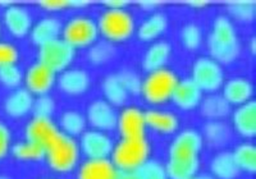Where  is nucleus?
I'll return each instance as SVG.
<instances>
[{
  "label": "nucleus",
  "instance_id": "c756f323",
  "mask_svg": "<svg viewBox=\"0 0 256 179\" xmlns=\"http://www.w3.org/2000/svg\"><path fill=\"white\" fill-rule=\"evenodd\" d=\"M240 172L254 174L256 172V148L251 142H244L238 144L232 152Z\"/></svg>",
  "mask_w": 256,
  "mask_h": 179
},
{
  "label": "nucleus",
  "instance_id": "a878e982",
  "mask_svg": "<svg viewBox=\"0 0 256 179\" xmlns=\"http://www.w3.org/2000/svg\"><path fill=\"white\" fill-rule=\"evenodd\" d=\"M210 170L216 179H236L240 174L238 166L230 151L216 154L210 162Z\"/></svg>",
  "mask_w": 256,
  "mask_h": 179
},
{
  "label": "nucleus",
  "instance_id": "412c9836",
  "mask_svg": "<svg viewBox=\"0 0 256 179\" xmlns=\"http://www.w3.org/2000/svg\"><path fill=\"white\" fill-rule=\"evenodd\" d=\"M146 127L163 134H172L180 128V119L172 112L150 109L145 113Z\"/></svg>",
  "mask_w": 256,
  "mask_h": 179
},
{
  "label": "nucleus",
  "instance_id": "6ab92c4d",
  "mask_svg": "<svg viewBox=\"0 0 256 179\" xmlns=\"http://www.w3.org/2000/svg\"><path fill=\"white\" fill-rule=\"evenodd\" d=\"M232 122L240 136L254 138L256 136V102L251 100L237 108L233 113Z\"/></svg>",
  "mask_w": 256,
  "mask_h": 179
},
{
  "label": "nucleus",
  "instance_id": "9d476101",
  "mask_svg": "<svg viewBox=\"0 0 256 179\" xmlns=\"http://www.w3.org/2000/svg\"><path fill=\"white\" fill-rule=\"evenodd\" d=\"M80 151L88 156V159H108L112 155L114 144L105 132L91 130H84L80 140Z\"/></svg>",
  "mask_w": 256,
  "mask_h": 179
},
{
  "label": "nucleus",
  "instance_id": "a211bd4d",
  "mask_svg": "<svg viewBox=\"0 0 256 179\" xmlns=\"http://www.w3.org/2000/svg\"><path fill=\"white\" fill-rule=\"evenodd\" d=\"M90 84L88 73L80 68H68L62 72L58 78L59 88L70 96H80L84 94L90 87Z\"/></svg>",
  "mask_w": 256,
  "mask_h": 179
},
{
  "label": "nucleus",
  "instance_id": "393cba45",
  "mask_svg": "<svg viewBox=\"0 0 256 179\" xmlns=\"http://www.w3.org/2000/svg\"><path fill=\"white\" fill-rule=\"evenodd\" d=\"M202 140L212 148H220L227 146L232 138V130L223 120H210L204 126Z\"/></svg>",
  "mask_w": 256,
  "mask_h": 179
},
{
  "label": "nucleus",
  "instance_id": "37998d69",
  "mask_svg": "<svg viewBox=\"0 0 256 179\" xmlns=\"http://www.w3.org/2000/svg\"><path fill=\"white\" fill-rule=\"evenodd\" d=\"M140 6L145 10H154L160 6V2H152V0L148 2V0H146V2H140Z\"/></svg>",
  "mask_w": 256,
  "mask_h": 179
},
{
  "label": "nucleus",
  "instance_id": "bb28decb",
  "mask_svg": "<svg viewBox=\"0 0 256 179\" xmlns=\"http://www.w3.org/2000/svg\"><path fill=\"white\" fill-rule=\"evenodd\" d=\"M201 114L210 120H223L230 114V105L220 95H209L200 102Z\"/></svg>",
  "mask_w": 256,
  "mask_h": 179
},
{
  "label": "nucleus",
  "instance_id": "f257e3e1",
  "mask_svg": "<svg viewBox=\"0 0 256 179\" xmlns=\"http://www.w3.org/2000/svg\"><path fill=\"white\" fill-rule=\"evenodd\" d=\"M204 146L201 133L196 130H184L169 146V159L166 168L168 179H192L200 169V155Z\"/></svg>",
  "mask_w": 256,
  "mask_h": 179
},
{
  "label": "nucleus",
  "instance_id": "a19ab883",
  "mask_svg": "<svg viewBox=\"0 0 256 179\" xmlns=\"http://www.w3.org/2000/svg\"><path fill=\"white\" fill-rule=\"evenodd\" d=\"M40 6L48 12H59L70 6V0H42Z\"/></svg>",
  "mask_w": 256,
  "mask_h": 179
},
{
  "label": "nucleus",
  "instance_id": "8fccbe9b",
  "mask_svg": "<svg viewBox=\"0 0 256 179\" xmlns=\"http://www.w3.org/2000/svg\"><path fill=\"white\" fill-rule=\"evenodd\" d=\"M0 179H10L9 176H0Z\"/></svg>",
  "mask_w": 256,
  "mask_h": 179
},
{
  "label": "nucleus",
  "instance_id": "f8f14e48",
  "mask_svg": "<svg viewBox=\"0 0 256 179\" xmlns=\"http://www.w3.org/2000/svg\"><path fill=\"white\" fill-rule=\"evenodd\" d=\"M24 80L26 82V90H28L32 95L41 96L46 95L56 84V74L38 62L27 70Z\"/></svg>",
  "mask_w": 256,
  "mask_h": 179
},
{
  "label": "nucleus",
  "instance_id": "72a5a7b5",
  "mask_svg": "<svg viewBox=\"0 0 256 179\" xmlns=\"http://www.w3.org/2000/svg\"><path fill=\"white\" fill-rule=\"evenodd\" d=\"M116 55V48L109 41H99L91 45L88 50V60L95 66H102L112 60Z\"/></svg>",
  "mask_w": 256,
  "mask_h": 179
},
{
  "label": "nucleus",
  "instance_id": "4c0bfd02",
  "mask_svg": "<svg viewBox=\"0 0 256 179\" xmlns=\"http://www.w3.org/2000/svg\"><path fill=\"white\" fill-rule=\"evenodd\" d=\"M118 77H120V82L124 86L126 91L131 95H138L141 92V78L138 77L137 73H134V70H124L120 73H118Z\"/></svg>",
  "mask_w": 256,
  "mask_h": 179
},
{
  "label": "nucleus",
  "instance_id": "dca6fc26",
  "mask_svg": "<svg viewBox=\"0 0 256 179\" xmlns=\"http://www.w3.org/2000/svg\"><path fill=\"white\" fill-rule=\"evenodd\" d=\"M170 100H173L180 109L194 110L202 100V91L196 86L191 78H184L182 81H178Z\"/></svg>",
  "mask_w": 256,
  "mask_h": 179
},
{
  "label": "nucleus",
  "instance_id": "aec40b11",
  "mask_svg": "<svg viewBox=\"0 0 256 179\" xmlns=\"http://www.w3.org/2000/svg\"><path fill=\"white\" fill-rule=\"evenodd\" d=\"M62 30H63V24L59 18L45 17L38 20L36 24H32L30 36L35 45L42 46L50 41L59 38V36L62 35Z\"/></svg>",
  "mask_w": 256,
  "mask_h": 179
},
{
  "label": "nucleus",
  "instance_id": "b1692460",
  "mask_svg": "<svg viewBox=\"0 0 256 179\" xmlns=\"http://www.w3.org/2000/svg\"><path fill=\"white\" fill-rule=\"evenodd\" d=\"M118 172L109 159H88L78 170V179H114Z\"/></svg>",
  "mask_w": 256,
  "mask_h": 179
},
{
  "label": "nucleus",
  "instance_id": "ddd939ff",
  "mask_svg": "<svg viewBox=\"0 0 256 179\" xmlns=\"http://www.w3.org/2000/svg\"><path fill=\"white\" fill-rule=\"evenodd\" d=\"M86 116L94 130L106 132V130H113L116 128L118 114L114 106H112L105 100H95L91 102L88 108Z\"/></svg>",
  "mask_w": 256,
  "mask_h": 179
},
{
  "label": "nucleus",
  "instance_id": "4468645a",
  "mask_svg": "<svg viewBox=\"0 0 256 179\" xmlns=\"http://www.w3.org/2000/svg\"><path fill=\"white\" fill-rule=\"evenodd\" d=\"M3 20L6 30L14 38H20L30 35L32 28V17L28 9L24 6L9 4L4 12Z\"/></svg>",
  "mask_w": 256,
  "mask_h": 179
},
{
  "label": "nucleus",
  "instance_id": "6e6552de",
  "mask_svg": "<svg viewBox=\"0 0 256 179\" xmlns=\"http://www.w3.org/2000/svg\"><path fill=\"white\" fill-rule=\"evenodd\" d=\"M191 80L202 92H216L224 84L223 68L210 56H201L194 63Z\"/></svg>",
  "mask_w": 256,
  "mask_h": 179
},
{
  "label": "nucleus",
  "instance_id": "0eeeda50",
  "mask_svg": "<svg viewBox=\"0 0 256 179\" xmlns=\"http://www.w3.org/2000/svg\"><path fill=\"white\" fill-rule=\"evenodd\" d=\"M99 35L98 24L88 16H74L68 20L62 30L63 40L74 50L94 45Z\"/></svg>",
  "mask_w": 256,
  "mask_h": 179
},
{
  "label": "nucleus",
  "instance_id": "09e8293b",
  "mask_svg": "<svg viewBox=\"0 0 256 179\" xmlns=\"http://www.w3.org/2000/svg\"><path fill=\"white\" fill-rule=\"evenodd\" d=\"M150 179H168V178H166V176H155V178H150Z\"/></svg>",
  "mask_w": 256,
  "mask_h": 179
},
{
  "label": "nucleus",
  "instance_id": "5701e85b",
  "mask_svg": "<svg viewBox=\"0 0 256 179\" xmlns=\"http://www.w3.org/2000/svg\"><path fill=\"white\" fill-rule=\"evenodd\" d=\"M34 95L26 88H17L4 102V109L12 118H22L27 116L34 106Z\"/></svg>",
  "mask_w": 256,
  "mask_h": 179
},
{
  "label": "nucleus",
  "instance_id": "9b49d317",
  "mask_svg": "<svg viewBox=\"0 0 256 179\" xmlns=\"http://www.w3.org/2000/svg\"><path fill=\"white\" fill-rule=\"evenodd\" d=\"M116 127L122 138H144L146 132L145 113L138 108H124L118 116Z\"/></svg>",
  "mask_w": 256,
  "mask_h": 179
},
{
  "label": "nucleus",
  "instance_id": "f03ea898",
  "mask_svg": "<svg viewBox=\"0 0 256 179\" xmlns=\"http://www.w3.org/2000/svg\"><path fill=\"white\" fill-rule=\"evenodd\" d=\"M210 58L219 64H230L236 60L241 52L238 36L232 20L226 16H218L212 22V32L208 36Z\"/></svg>",
  "mask_w": 256,
  "mask_h": 179
},
{
  "label": "nucleus",
  "instance_id": "f704fd0d",
  "mask_svg": "<svg viewBox=\"0 0 256 179\" xmlns=\"http://www.w3.org/2000/svg\"><path fill=\"white\" fill-rule=\"evenodd\" d=\"M180 40L187 50H196L202 42V31L196 24H187L180 31Z\"/></svg>",
  "mask_w": 256,
  "mask_h": 179
},
{
  "label": "nucleus",
  "instance_id": "cd10ccee",
  "mask_svg": "<svg viewBox=\"0 0 256 179\" xmlns=\"http://www.w3.org/2000/svg\"><path fill=\"white\" fill-rule=\"evenodd\" d=\"M168 27V18L163 13H152L138 27L137 35L142 41H154L163 35Z\"/></svg>",
  "mask_w": 256,
  "mask_h": 179
},
{
  "label": "nucleus",
  "instance_id": "473e14b6",
  "mask_svg": "<svg viewBox=\"0 0 256 179\" xmlns=\"http://www.w3.org/2000/svg\"><path fill=\"white\" fill-rule=\"evenodd\" d=\"M228 13L234 20L240 22H251L256 16V3L251 0H238V2H230L227 6Z\"/></svg>",
  "mask_w": 256,
  "mask_h": 179
},
{
  "label": "nucleus",
  "instance_id": "39448f33",
  "mask_svg": "<svg viewBox=\"0 0 256 179\" xmlns=\"http://www.w3.org/2000/svg\"><path fill=\"white\" fill-rule=\"evenodd\" d=\"M99 34L109 42H123L131 38L136 30L134 20L127 9H106L96 22Z\"/></svg>",
  "mask_w": 256,
  "mask_h": 179
},
{
  "label": "nucleus",
  "instance_id": "79ce46f5",
  "mask_svg": "<svg viewBox=\"0 0 256 179\" xmlns=\"http://www.w3.org/2000/svg\"><path fill=\"white\" fill-rule=\"evenodd\" d=\"M104 3L108 9H126L130 4L127 0H106Z\"/></svg>",
  "mask_w": 256,
  "mask_h": 179
},
{
  "label": "nucleus",
  "instance_id": "7ed1b4c3",
  "mask_svg": "<svg viewBox=\"0 0 256 179\" xmlns=\"http://www.w3.org/2000/svg\"><path fill=\"white\" fill-rule=\"evenodd\" d=\"M80 155L78 142L60 130L45 148V159L56 173H70L74 170L80 162Z\"/></svg>",
  "mask_w": 256,
  "mask_h": 179
},
{
  "label": "nucleus",
  "instance_id": "20e7f679",
  "mask_svg": "<svg viewBox=\"0 0 256 179\" xmlns=\"http://www.w3.org/2000/svg\"><path fill=\"white\" fill-rule=\"evenodd\" d=\"M152 148L148 140L144 138H122L114 144L112 151V160L114 166L122 172H136L148 160Z\"/></svg>",
  "mask_w": 256,
  "mask_h": 179
},
{
  "label": "nucleus",
  "instance_id": "49530a36",
  "mask_svg": "<svg viewBox=\"0 0 256 179\" xmlns=\"http://www.w3.org/2000/svg\"><path fill=\"white\" fill-rule=\"evenodd\" d=\"M250 50H251V54L255 55L256 54V38H252L250 40Z\"/></svg>",
  "mask_w": 256,
  "mask_h": 179
},
{
  "label": "nucleus",
  "instance_id": "2eb2a0df",
  "mask_svg": "<svg viewBox=\"0 0 256 179\" xmlns=\"http://www.w3.org/2000/svg\"><path fill=\"white\" fill-rule=\"evenodd\" d=\"M58 132L59 128L52 120V118L34 116L26 126L24 136H26V141L34 142L46 148L48 144L52 141Z\"/></svg>",
  "mask_w": 256,
  "mask_h": 179
},
{
  "label": "nucleus",
  "instance_id": "e433bc0d",
  "mask_svg": "<svg viewBox=\"0 0 256 179\" xmlns=\"http://www.w3.org/2000/svg\"><path fill=\"white\" fill-rule=\"evenodd\" d=\"M54 110H56V102L49 95H41L34 100L32 112H34L35 116L50 118L52 114L54 113Z\"/></svg>",
  "mask_w": 256,
  "mask_h": 179
},
{
  "label": "nucleus",
  "instance_id": "c85d7f7f",
  "mask_svg": "<svg viewBox=\"0 0 256 179\" xmlns=\"http://www.w3.org/2000/svg\"><path fill=\"white\" fill-rule=\"evenodd\" d=\"M102 94L105 102H108L112 106H122L128 98V92L120 82L118 74H109L102 81Z\"/></svg>",
  "mask_w": 256,
  "mask_h": 179
},
{
  "label": "nucleus",
  "instance_id": "58836bf2",
  "mask_svg": "<svg viewBox=\"0 0 256 179\" xmlns=\"http://www.w3.org/2000/svg\"><path fill=\"white\" fill-rule=\"evenodd\" d=\"M18 58H20V52L14 45L0 41V68L16 64L18 62Z\"/></svg>",
  "mask_w": 256,
  "mask_h": 179
},
{
  "label": "nucleus",
  "instance_id": "4be33fe9",
  "mask_svg": "<svg viewBox=\"0 0 256 179\" xmlns=\"http://www.w3.org/2000/svg\"><path fill=\"white\" fill-rule=\"evenodd\" d=\"M172 54V46L166 41H158L146 50L142 59V68L148 73L166 68Z\"/></svg>",
  "mask_w": 256,
  "mask_h": 179
},
{
  "label": "nucleus",
  "instance_id": "c03bdc74",
  "mask_svg": "<svg viewBox=\"0 0 256 179\" xmlns=\"http://www.w3.org/2000/svg\"><path fill=\"white\" fill-rule=\"evenodd\" d=\"M114 179H137L136 174L131 173V172H122L118 170L116 174V178Z\"/></svg>",
  "mask_w": 256,
  "mask_h": 179
},
{
  "label": "nucleus",
  "instance_id": "f3484780",
  "mask_svg": "<svg viewBox=\"0 0 256 179\" xmlns=\"http://www.w3.org/2000/svg\"><path fill=\"white\" fill-rule=\"evenodd\" d=\"M254 95V84L250 80L244 77L230 78L223 84V98L230 105H241L251 102Z\"/></svg>",
  "mask_w": 256,
  "mask_h": 179
},
{
  "label": "nucleus",
  "instance_id": "7c9ffc66",
  "mask_svg": "<svg viewBox=\"0 0 256 179\" xmlns=\"http://www.w3.org/2000/svg\"><path fill=\"white\" fill-rule=\"evenodd\" d=\"M59 126L62 128L60 132L74 138L81 136L86 130V118L77 110H67L62 114Z\"/></svg>",
  "mask_w": 256,
  "mask_h": 179
},
{
  "label": "nucleus",
  "instance_id": "a18cd8bd",
  "mask_svg": "<svg viewBox=\"0 0 256 179\" xmlns=\"http://www.w3.org/2000/svg\"><path fill=\"white\" fill-rule=\"evenodd\" d=\"M188 6L192 8H204V6H209V2H206V0H191V2H188Z\"/></svg>",
  "mask_w": 256,
  "mask_h": 179
},
{
  "label": "nucleus",
  "instance_id": "ea45409f",
  "mask_svg": "<svg viewBox=\"0 0 256 179\" xmlns=\"http://www.w3.org/2000/svg\"><path fill=\"white\" fill-rule=\"evenodd\" d=\"M12 148V133L4 123L0 122V160H3Z\"/></svg>",
  "mask_w": 256,
  "mask_h": 179
},
{
  "label": "nucleus",
  "instance_id": "1a4fd4ad",
  "mask_svg": "<svg viewBox=\"0 0 256 179\" xmlns=\"http://www.w3.org/2000/svg\"><path fill=\"white\" fill-rule=\"evenodd\" d=\"M74 52L76 50L68 45L63 38H56L40 46L38 63L49 68L56 74L58 72L62 73L68 70V66L72 64L74 59V55H76Z\"/></svg>",
  "mask_w": 256,
  "mask_h": 179
},
{
  "label": "nucleus",
  "instance_id": "2f4dec72",
  "mask_svg": "<svg viewBox=\"0 0 256 179\" xmlns=\"http://www.w3.org/2000/svg\"><path fill=\"white\" fill-rule=\"evenodd\" d=\"M13 156L20 162H40L45 159V148L38 144L30 141H22L13 144L12 148Z\"/></svg>",
  "mask_w": 256,
  "mask_h": 179
},
{
  "label": "nucleus",
  "instance_id": "423d86ee",
  "mask_svg": "<svg viewBox=\"0 0 256 179\" xmlns=\"http://www.w3.org/2000/svg\"><path fill=\"white\" fill-rule=\"evenodd\" d=\"M178 77L168 68L148 73L141 84V95L148 102L160 105L172 98L173 91L178 84Z\"/></svg>",
  "mask_w": 256,
  "mask_h": 179
},
{
  "label": "nucleus",
  "instance_id": "c9c22d12",
  "mask_svg": "<svg viewBox=\"0 0 256 179\" xmlns=\"http://www.w3.org/2000/svg\"><path fill=\"white\" fill-rule=\"evenodd\" d=\"M24 81V73L16 64L0 68V82L8 88H18Z\"/></svg>",
  "mask_w": 256,
  "mask_h": 179
},
{
  "label": "nucleus",
  "instance_id": "de8ad7c7",
  "mask_svg": "<svg viewBox=\"0 0 256 179\" xmlns=\"http://www.w3.org/2000/svg\"><path fill=\"white\" fill-rule=\"evenodd\" d=\"M192 179H216L212 176H208V174H201V176H196Z\"/></svg>",
  "mask_w": 256,
  "mask_h": 179
}]
</instances>
